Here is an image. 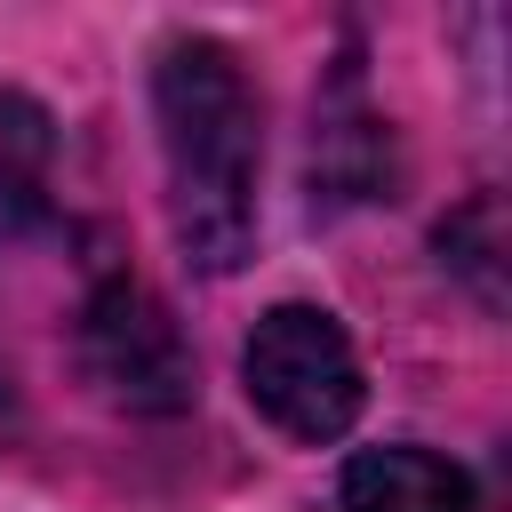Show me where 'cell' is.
<instances>
[{
  "label": "cell",
  "mask_w": 512,
  "mask_h": 512,
  "mask_svg": "<svg viewBox=\"0 0 512 512\" xmlns=\"http://www.w3.org/2000/svg\"><path fill=\"white\" fill-rule=\"evenodd\" d=\"M336 512H480V480L440 448H360L336 480Z\"/></svg>",
  "instance_id": "obj_4"
},
{
  "label": "cell",
  "mask_w": 512,
  "mask_h": 512,
  "mask_svg": "<svg viewBox=\"0 0 512 512\" xmlns=\"http://www.w3.org/2000/svg\"><path fill=\"white\" fill-rule=\"evenodd\" d=\"M48 176H56V120L40 96L0 88V240L32 232L48 216Z\"/></svg>",
  "instance_id": "obj_5"
},
{
  "label": "cell",
  "mask_w": 512,
  "mask_h": 512,
  "mask_svg": "<svg viewBox=\"0 0 512 512\" xmlns=\"http://www.w3.org/2000/svg\"><path fill=\"white\" fill-rule=\"evenodd\" d=\"M80 368L128 416H176L192 400V352L144 280H104L80 312Z\"/></svg>",
  "instance_id": "obj_3"
},
{
  "label": "cell",
  "mask_w": 512,
  "mask_h": 512,
  "mask_svg": "<svg viewBox=\"0 0 512 512\" xmlns=\"http://www.w3.org/2000/svg\"><path fill=\"white\" fill-rule=\"evenodd\" d=\"M168 224L200 272H240L256 248V176H264V104L240 56L208 32H176L152 64Z\"/></svg>",
  "instance_id": "obj_1"
},
{
  "label": "cell",
  "mask_w": 512,
  "mask_h": 512,
  "mask_svg": "<svg viewBox=\"0 0 512 512\" xmlns=\"http://www.w3.org/2000/svg\"><path fill=\"white\" fill-rule=\"evenodd\" d=\"M240 384L256 400L264 424H280L288 440L320 448V440H344L368 384H360V352L344 336L336 312L320 304H272L248 344H240Z\"/></svg>",
  "instance_id": "obj_2"
}]
</instances>
